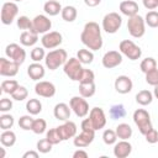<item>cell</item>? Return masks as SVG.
Here are the masks:
<instances>
[{
  "mask_svg": "<svg viewBox=\"0 0 158 158\" xmlns=\"http://www.w3.org/2000/svg\"><path fill=\"white\" fill-rule=\"evenodd\" d=\"M80 41L90 51H99L104 43L100 26L94 21L86 22L80 35Z\"/></svg>",
  "mask_w": 158,
  "mask_h": 158,
  "instance_id": "6da1fadb",
  "label": "cell"
},
{
  "mask_svg": "<svg viewBox=\"0 0 158 158\" xmlns=\"http://www.w3.org/2000/svg\"><path fill=\"white\" fill-rule=\"evenodd\" d=\"M68 60V54L65 49H53L46 54L44 64L49 70H56L60 65H64V63Z\"/></svg>",
  "mask_w": 158,
  "mask_h": 158,
  "instance_id": "7a4b0ae2",
  "label": "cell"
},
{
  "mask_svg": "<svg viewBox=\"0 0 158 158\" xmlns=\"http://www.w3.org/2000/svg\"><path fill=\"white\" fill-rule=\"evenodd\" d=\"M127 30H128V33L132 37L141 38L144 35V32H146V22H144V19L142 16H139L138 14L135 15V16L128 17Z\"/></svg>",
  "mask_w": 158,
  "mask_h": 158,
  "instance_id": "3957f363",
  "label": "cell"
},
{
  "mask_svg": "<svg viewBox=\"0 0 158 158\" xmlns=\"http://www.w3.org/2000/svg\"><path fill=\"white\" fill-rule=\"evenodd\" d=\"M83 69H84V68L81 67V62H80L77 57L69 58V59L64 63V65H63V70H64L65 75H67L70 80H74V81H79Z\"/></svg>",
  "mask_w": 158,
  "mask_h": 158,
  "instance_id": "277c9868",
  "label": "cell"
},
{
  "mask_svg": "<svg viewBox=\"0 0 158 158\" xmlns=\"http://www.w3.org/2000/svg\"><path fill=\"white\" fill-rule=\"evenodd\" d=\"M133 121L136 123V126L138 127V131L144 136L151 128H153L152 122H151V116L148 114V111H146L144 109H137L133 112Z\"/></svg>",
  "mask_w": 158,
  "mask_h": 158,
  "instance_id": "5b68a950",
  "label": "cell"
},
{
  "mask_svg": "<svg viewBox=\"0 0 158 158\" xmlns=\"http://www.w3.org/2000/svg\"><path fill=\"white\" fill-rule=\"evenodd\" d=\"M120 52L131 60H137L142 56V49L131 40H123L118 44Z\"/></svg>",
  "mask_w": 158,
  "mask_h": 158,
  "instance_id": "8992f818",
  "label": "cell"
},
{
  "mask_svg": "<svg viewBox=\"0 0 158 158\" xmlns=\"http://www.w3.org/2000/svg\"><path fill=\"white\" fill-rule=\"evenodd\" d=\"M122 25V17L117 12H109L102 19V30L107 33H116Z\"/></svg>",
  "mask_w": 158,
  "mask_h": 158,
  "instance_id": "52a82bcc",
  "label": "cell"
},
{
  "mask_svg": "<svg viewBox=\"0 0 158 158\" xmlns=\"http://www.w3.org/2000/svg\"><path fill=\"white\" fill-rule=\"evenodd\" d=\"M17 14H19V6L15 4V1L4 2L1 7V22L4 25H11L16 19Z\"/></svg>",
  "mask_w": 158,
  "mask_h": 158,
  "instance_id": "ba28073f",
  "label": "cell"
},
{
  "mask_svg": "<svg viewBox=\"0 0 158 158\" xmlns=\"http://www.w3.org/2000/svg\"><path fill=\"white\" fill-rule=\"evenodd\" d=\"M69 106L78 117H85L89 114V104L83 96H73L69 101Z\"/></svg>",
  "mask_w": 158,
  "mask_h": 158,
  "instance_id": "9c48e42d",
  "label": "cell"
},
{
  "mask_svg": "<svg viewBox=\"0 0 158 158\" xmlns=\"http://www.w3.org/2000/svg\"><path fill=\"white\" fill-rule=\"evenodd\" d=\"M5 54L11 60L19 63L20 65L26 59V52H25V49L21 46H19L17 43H10V44H7L6 48H5Z\"/></svg>",
  "mask_w": 158,
  "mask_h": 158,
  "instance_id": "30bf717a",
  "label": "cell"
},
{
  "mask_svg": "<svg viewBox=\"0 0 158 158\" xmlns=\"http://www.w3.org/2000/svg\"><path fill=\"white\" fill-rule=\"evenodd\" d=\"M52 27V21L46 15H37L32 19V28L30 31H33L36 33H47L49 32Z\"/></svg>",
  "mask_w": 158,
  "mask_h": 158,
  "instance_id": "8fae6325",
  "label": "cell"
},
{
  "mask_svg": "<svg viewBox=\"0 0 158 158\" xmlns=\"http://www.w3.org/2000/svg\"><path fill=\"white\" fill-rule=\"evenodd\" d=\"M62 42H63V36H62V33H59L57 31L47 32L41 38L42 47H44L47 49H53V48L58 47Z\"/></svg>",
  "mask_w": 158,
  "mask_h": 158,
  "instance_id": "7c38bea8",
  "label": "cell"
},
{
  "mask_svg": "<svg viewBox=\"0 0 158 158\" xmlns=\"http://www.w3.org/2000/svg\"><path fill=\"white\" fill-rule=\"evenodd\" d=\"M101 62L106 69L116 68L122 63V53L118 51H109L102 56Z\"/></svg>",
  "mask_w": 158,
  "mask_h": 158,
  "instance_id": "4fadbf2b",
  "label": "cell"
},
{
  "mask_svg": "<svg viewBox=\"0 0 158 158\" xmlns=\"http://www.w3.org/2000/svg\"><path fill=\"white\" fill-rule=\"evenodd\" d=\"M89 118H90L95 131L104 128L106 125V115L101 107H93L89 112Z\"/></svg>",
  "mask_w": 158,
  "mask_h": 158,
  "instance_id": "5bb4252c",
  "label": "cell"
},
{
  "mask_svg": "<svg viewBox=\"0 0 158 158\" xmlns=\"http://www.w3.org/2000/svg\"><path fill=\"white\" fill-rule=\"evenodd\" d=\"M20 64L6 58H0V75L2 77H15L19 73Z\"/></svg>",
  "mask_w": 158,
  "mask_h": 158,
  "instance_id": "9a60e30c",
  "label": "cell"
},
{
  "mask_svg": "<svg viewBox=\"0 0 158 158\" xmlns=\"http://www.w3.org/2000/svg\"><path fill=\"white\" fill-rule=\"evenodd\" d=\"M35 93L42 98H52L56 94V86L51 81L42 80L35 85Z\"/></svg>",
  "mask_w": 158,
  "mask_h": 158,
  "instance_id": "2e32d148",
  "label": "cell"
},
{
  "mask_svg": "<svg viewBox=\"0 0 158 158\" xmlns=\"http://www.w3.org/2000/svg\"><path fill=\"white\" fill-rule=\"evenodd\" d=\"M114 86H115V90L118 94H128L133 88V83H132L130 77L118 75L115 80V83H114Z\"/></svg>",
  "mask_w": 158,
  "mask_h": 158,
  "instance_id": "e0dca14e",
  "label": "cell"
},
{
  "mask_svg": "<svg viewBox=\"0 0 158 158\" xmlns=\"http://www.w3.org/2000/svg\"><path fill=\"white\" fill-rule=\"evenodd\" d=\"M57 128L62 137V141H67V139L74 138L77 136V125L73 121L67 120V121H64V123H62Z\"/></svg>",
  "mask_w": 158,
  "mask_h": 158,
  "instance_id": "ac0fdd59",
  "label": "cell"
},
{
  "mask_svg": "<svg viewBox=\"0 0 158 158\" xmlns=\"http://www.w3.org/2000/svg\"><path fill=\"white\" fill-rule=\"evenodd\" d=\"M132 152V144L127 139H121L120 142L115 143L114 147V156L116 158H126Z\"/></svg>",
  "mask_w": 158,
  "mask_h": 158,
  "instance_id": "d6986e66",
  "label": "cell"
},
{
  "mask_svg": "<svg viewBox=\"0 0 158 158\" xmlns=\"http://www.w3.org/2000/svg\"><path fill=\"white\" fill-rule=\"evenodd\" d=\"M95 137V132H86V131H81L79 135H77L73 139V143L75 147L78 148H85L88 147Z\"/></svg>",
  "mask_w": 158,
  "mask_h": 158,
  "instance_id": "ffe728a7",
  "label": "cell"
},
{
  "mask_svg": "<svg viewBox=\"0 0 158 158\" xmlns=\"http://www.w3.org/2000/svg\"><path fill=\"white\" fill-rule=\"evenodd\" d=\"M121 14L126 15L127 17H131V16H135L138 14V4L133 0H125V1H121L120 2V6H118Z\"/></svg>",
  "mask_w": 158,
  "mask_h": 158,
  "instance_id": "44dd1931",
  "label": "cell"
},
{
  "mask_svg": "<svg viewBox=\"0 0 158 158\" xmlns=\"http://www.w3.org/2000/svg\"><path fill=\"white\" fill-rule=\"evenodd\" d=\"M70 111H72V109L69 105H67L65 102H59L54 106L53 115L59 121H67L70 117Z\"/></svg>",
  "mask_w": 158,
  "mask_h": 158,
  "instance_id": "7402d4cb",
  "label": "cell"
},
{
  "mask_svg": "<svg viewBox=\"0 0 158 158\" xmlns=\"http://www.w3.org/2000/svg\"><path fill=\"white\" fill-rule=\"evenodd\" d=\"M27 74L32 80H40L44 77L46 70H44V67L41 63L33 62L32 64H30L27 67Z\"/></svg>",
  "mask_w": 158,
  "mask_h": 158,
  "instance_id": "603a6c76",
  "label": "cell"
},
{
  "mask_svg": "<svg viewBox=\"0 0 158 158\" xmlns=\"http://www.w3.org/2000/svg\"><path fill=\"white\" fill-rule=\"evenodd\" d=\"M38 41V33L33 32V31H23L20 36V43L22 46H26V47H31L33 44H36Z\"/></svg>",
  "mask_w": 158,
  "mask_h": 158,
  "instance_id": "cb8c5ba5",
  "label": "cell"
},
{
  "mask_svg": "<svg viewBox=\"0 0 158 158\" xmlns=\"http://www.w3.org/2000/svg\"><path fill=\"white\" fill-rule=\"evenodd\" d=\"M62 5L58 0H48L47 2H44L43 5V10L47 15L49 16H56L59 12H62Z\"/></svg>",
  "mask_w": 158,
  "mask_h": 158,
  "instance_id": "d4e9b609",
  "label": "cell"
},
{
  "mask_svg": "<svg viewBox=\"0 0 158 158\" xmlns=\"http://www.w3.org/2000/svg\"><path fill=\"white\" fill-rule=\"evenodd\" d=\"M0 142L2 147H12L16 143V135L11 130H4L0 135Z\"/></svg>",
  "mask_w": 158,
  "mask_h": 158,
  "instance_id": "484cf974",
  "label": "cell"
},
{
  "mask_svg": "<svg viewBox=\"0 0 158 158\" xmlns=\"http://www.w3.org/2000/svg\"><path fill=\"white\" fill-rule=\"evenodd\" d=\"M115 131H116L117 138H120V139H128V138H131V136L133 133L132 127L128 123H125V122L118 123Z\"/></svg>",
  "mask_w": 158,
  "mask_h": 158,
  "instance_id": "4316f807",
  "label": "cell"
},
{
  "mask_svg": "<svg viewBox=\"0 0 158 158\" xmlns=\"http://www.w3.org/2000/svg\"><path fill=\"white\" fill-rule=\"evenodd\" d=\"M96 91L95 83H79V94L80 96L88 99L91 98Z\"/></svg>",
  "mask_w": 158,
  "mask_h": 158,
  "instance_id": "83f0119b",
  "label": "cell"
},
{
  "mask_svg": "<svg viewBox=\"0 0 158 158\" xmlns=\"http://www.w3.org/2000/svg\"><path fill=\"white\" fill-rule=\"evenodd\" d=\"M136 101L142 106H147L153 101V94L149 90H141L136 94Z\"/></svg>",
  "mask_w": 158,
  "mask_h": 158,
  "instance_id": "f1b7e54d",
  "label": "cell"
},
{
  "mask_svg": "<svg viewBox=\"0 0 158 158\" xmlns=\"http://www.w3.org/2000/svg\"><path fill=\"white\" fill-rule=\"evenodd\" d=\"M60 15H62V19H63L64 21H67V22H73V21L77 19V16H78V11H77V9H75L74 6L68 5V6H64V7L62 9Z\"/></svg>",
  "mask_w": 158,
  "mask_h": 158,
  "instance_id": "f546056e",
  "label": "cell"
},
{
  "mask_svg": "<svg viewBox=\"0 0 158 158\" xmlns=\"http://www.w3.org/2000/svg\"><path fill=\"white\" fill-rule=\"evenodd\" d=\"M26 110L30 115H38L42 111V102L38 99H28L26 102Z\"/></svg>",
  "mask_w": 158,
  "mask_h": 158,
  "instance_id": "4dcf8cb0",
  "label": "cell"
},
{
  "mask_svg": "<svg viewBox=\"0 0 158 158\" xmlns=\"http://www.w3.org/2000/svg\"><path fill=\"white\" fill-rule=\"evenodd\" d=\"M109 115L112 120H118V118H122L125 117L126 115V110H125V106L122 104H115L110 107V111H109Z\"/></svg>",
  "mask_w": 158,
  "mask_h": 158,
  "instance_id": "1f68e13d",
  "label": "cell"
},
{
  "mask_svg": "<svg viewBox=\"0 0 158 158\" xmlns=\"http://www.w3.org/2000/svg\"><path fill=\"white\" fill-rule=\"evenodd\" d=\"M77 58L81 62V64H90L94 60V53L90 49H79L77 53Z\"/></svg>",
  "mask_w": 158,
  "mask_h": 158,
  "instance_id": "d6a6232c",
  "label": "cell"
},
{
  "mask_svg": "<svg viewBox=\"0 0 158 158\" xmlns=\"http://www.w3.org/2000/svg\"><path fill=\"white\" fill-rule=\"evenodd\" d=\"M17 88H19V83L15 79H7V80H4L1 83V91L2 93H6V94H10V95Z\"/></svg>",
  "mask_w": 158,
  "mask_h": 158,
  "instance_id": "836d02e7",
  "label": "cell"
},
{
  "mask_svg": "<svg viewBox=\"0 0 158 158\" xmlns=\"http://www.w3.org/2000/svg\"><path fill=\"white\" fill-rule=\"evenodd\" d=\"M14 122H15L14 116L10 115V114H5V112H4V114L0 116V127H1L2 131H4V130H10V128H12Z\"/></svg>",
  "mask_w": 158,
  "mask_h": 158,
  "instance_id": "e575fe53",
  "label": "cell"
},
{
  "mask_svg": "<svg viewBox=\"0 0 158 158\" xmlns=\"http://www.w3.org/2000/svg\"><path fill=\"white\" fill-rule=\"evenodd\" d=\"M139 68H141V70L146 74L147 72H149V70L157 68V60H156L153 57H147V58H144V59L141 62Z\"/></svg>",
  "mask_w": 158,
  "mask_h": 158,
  "instance_id": "d590c367",
  "label": "cell"
},
{
  "mask_svg": "<svg viewBox=\"0 0 158 158\" xmlns=\"http://www.w3.org/2000/svg\"><path fill=\"white\" fill-rule=\"evenodd\" d=\"M144 22L152 28L158 27V11H154V10L148 11L144 16Z\"/></svg>",
  "mask_w": 158,
  "mask_h": 158,
  "instance_id": "8d00e7d4",
  "label": "cell"
},
{
  "mask_svg": "<svg viewBox=\"0 0 158 158\" xmlns=\"http://www.w3.org/2000/svg\"><path fill=\"white\" fill-rule=\"evenodd\" d=\"M102 141H104V143H105V144H107V146H110V144H115V143H116V141H117L116 131L110 130V128L105 130V131H104V133H102Z\"/></svg>",
  "mask_w": 158,
  "mask_h": 158,
  "instance_id": "74e56055",
  "label": "cell"
},
{
  "mask_svg": "<svg viewBox=\"0 0 158 158\" xmlns=\"http://www.w3.org/2000/svg\"><path fill=\"white\" fill-rule=\"evenodd\" d=\"M46 128H47V122L46 120L43 118H36L33 121V125H32V132L36 133V135H41L43 132H46Z\"/></svg>",
  "mask_w": 158,
  "mask_h": 158,
  "instance_id": "f35d334b",
  "label": "cell"
},
{
  "mask_svg": "<svg viewBox=\"0 0 158 158\" xmlns=\"http://www.w3.org/2000/svg\"><path fill=\"white\" fill-rule=\"evenodd\" d=\"M27 96H28V90L22 85H19V88L11 94V98L16 101H23L25 99H27Z\"/></svg>",
  "mask_w": 158,
  "mask_h": 158,
  "instance_id": "ab89813d",
  "label": "cell"
},
{
  "mask_svg": "<svg viewBox=\"0 0 158 158\" xmlns=\"http://www.w3.org/2000/svg\"><path fill=\"white\" fill-rule=\"evenodd\" d=\"M33 121L35 118H32L31 115H23L19 118V126L25 130V131H28V130H32V125H33Z\"/></svg>",
  "mask_w": 158,
  "mask_h": 158,
  "instance_id": "60d3db41",
  "label": "cell"
},
{
  "mask_svg": "<svg viewBox=\"0 0 158 158\" xmlns=\"http://www.w3.org/2000/svg\"><path fill=\"white\" fill-rule=\"evenodd\" d=\"M46 138H47L53 146H54V144H58L59 142H62V137H60V135H59L57 127L51 128L49 131H47V133H46Z\"/></svg>",
  "mask_w": 158,
  "mask_h": 158,
  "instance_id": "b9f144b4",
  "label": "cell"
},
{
  "mask_svg": "<svg viewBox=\"0 0 158 158\" xmlns=\"http://www.w3.org/2000/svg\"><path fill=\"white\" fill-rule=\"evenodd\" d=\"M16 23H17V27H19L20 30L27 31V30H31V28H32V20H30V19H28L27 16H25V15L17 17Z\"/></svg>",
  "mask_w": 158,
  "mask_h": 158,
  "instance_id": "7bdbcfd3",
  "label": "cell"
},
{
  "mask_svg": "<svg viewBox=\"0 0 158 158\" xmlns=\"http://www.w3.org/2000/svg\"><path fill=\"white\" fill-rule=\"evenodd\" d=\"M46 58V52H44V47H35L31 51V59L33 62H41L42 59Z\"/></svg>",
  "mask_w": 158,
  "mask_h": 158,
  "instance_id": "ee69618b",
  "label": "cell"
},
{
  "mask_svg": "<svg viewBox=\"0 0 158 158\" xmlns=\"http://www.w3.org/2000/svg\"><path fill=\"white\" fill-rule=\"evenodd\" d=\"M52 143L47 139V138H42L37 142V151L40 153H48L52 151Z\"/></svg>",
  "mask_w": 158,
  "mask_h": 158,
  "instance_id": "f6af8a7d",
  "label": "cell"
},
{
  "mask_svg": "<svg viewBox=\"0 0 158 158\" xmlns=\"http://www.w3.org/2000/svg\"><path fill=\"white\" fill-rule=\"evenodd\" d=\"M146 81H147V84H149L152 86H156L158 84V69L157 68L146 73Z\"/></svg>",
  "mask_w": 158,
  "mask_h": 158,
  "instance_id": "bcb514c9",
  "label": "cell"
},
{
  "mask_svg": "<svg viewBox=\"0 0 158 158\" xmlns=\"http://www.w3.org/2000/svg\"><path fill=\"white\" fill-rule=\"evenodd\" d=\"M94 79H95V74H94L93 70L83 69L80 79H79V83H94Z\"/></svg>",
  "mask_w": 158,
  "mask_h": 158,
  "instance_id": "7dc6e473",
  "label": "cell"
},
{
  "mask_svg": "<svg viewBox=\"0 0 158 158\" xmlns=\"http://www.w3.org/2000/svg\"><path fill=\"white\" fill-rule=\"evenodd\" d=\"M144 137H146V141L148 142V143H157L158 142V132H157V130L156 128H151L146 135H144Z\"/></svg>",
  "mask_w": 158,
  "mask_h": 158,
  "instance_id": "c3c4849f",
  "label": "cell"
},
{
  "mask_svg": "<svg viewBox=\"0 0 158 158\" xmlns=\"http://www.w3.org/2000/svg\"><path fill=\"white\" fill-rule=\"evenodd\" d=\"M12 109V101L7 98H2L0 100V111L1 112H7Z\"/></svg>",
  "mask_w": 158,
  "mask_h": 158,
  "instance_id": "681fc988",
  "label": "cell"
},
{
  "mask_svg": "<svg viewBox=\"0 0 158 158\" xmlns=\"http://www.w3.org/2000/svg\"><path fill=\"white\" fill-rule=\"evenodd\" d=\"M80 128H81V131H86V132H95V128H94V126H93V123H91V121H90V118H89V117H88V118H84V120L81 121Z\"/></svg>",
  "mask_w": 158,
  "mask_h": 158,
  "instance_id": "f907efd6",
  "label": "cell"
},
{
  "mask_svg": "<svg viewBox=\"0 0 158 158\" xmlns=\"http://www.w3.org/2000/svg\"><path fill=\"white\" fill-rule=\"evenodd\" d=\"M142 1H143V6L148 10H154L158 6L157 0H142Z\"/></svg>",
  "mask_w": 158,
  "mask_h": 158,
  "instance_id": "816d5d0a",
  "label": "cell"
},
{
  "mask_svg": "<svg viewBox=\"0 0 158 158\" xmlns=\"http://www.w3.org/2000/svg\"><path fill=\"white\" fill-rule=\"evenodd\" d=\"M73 158H88V153L83 149H78L73 153Z\"/></svg>",
  "mask_w": 158,
  "mask_h": 158,
  "instance_id": "f5cc1de1",
  "label": "cell"
},
{
  "mask_svg": "<svg viewBox=\"0 0 158 158\" xmlns=\"http://www.w3.org/2000/svg\"><path fill=\"white\" fill-rule=\"evenodd\" d=\"M22 158H38V152L36 151H27L23 153Z\"/></svg>",
  "mask_w": 158,
  "mask_h": 158,
  "instance_id": "db71d44e",
  "label": "cell"
},
{
  "mask_svg": "<svg viewBox=\"0 0 158 158\" xmlns=\"http://www.w3.org/2000/svg\"><path fill=\"white\" fill-rule=\"evenodd\" d=\"M84 2L89 7H95V6H98L101 2V0H84Z\"/></svg>",
  "mask_w": 158,
  "mask_h": 158,
  "instance_id": "11a10c76",
  "label": "cell"
},
{
  "mask_svg": "<svg viewBox=\"0 0 158 158\" xmlns=\"http://www.w3.org/2000/svg\"><path fill=\"white\" fill-rule=\"evenodd\" d=\"M153 94H154V96L158 99V84L154 86V93H153Z\"/></svg>",
  "mask_w": 158,
  "mask_h": 158,
  "instance_id": "9f6ffc18",
  "label": "cell"
},
{
  "mask_svg": "<svg viewBox=\"0 0 158 158\" xmlns=\"http://www.w3.org/2000/svg\"><path fill=\"white\" fill-rule=\"evenodd\" d=\"M5 157V148H1V156H0V158H4Z\"/></svg>",
  "mask_w": 158,
  "mask_h": 158,
  "instance_id": "6f0895ef",
  "label": "cell"
},
{
  "mask_svg": "<svg viewBox=\"0 0 158 158\" xmlns=\"http://www.w3.org/2000/svg\"><path fill=\"white\" fill-rule=\"evenodd\" d=\"M12 1H15V2H17V1H22V0H12Z\"/></svg>",
  "mask_w": 158,
  "mask_h": 158,
  "instance_id": "680465c9",
  "label": "cell"
},
{
  "mask_svg": "<svg viewBox=\"0 0 158 158\" xmlns=\"http://www.w3.org/2000/svg\"><path fill=\"white\" fill-rule=\"evenodd\" d=\"M157 2H158V0H157Z\"/></svg>",
  "mask_w": 158,
  "mask_h": 158,
  "instance_id": "91938a15",
  "label": "cell"
}]
</instances>
